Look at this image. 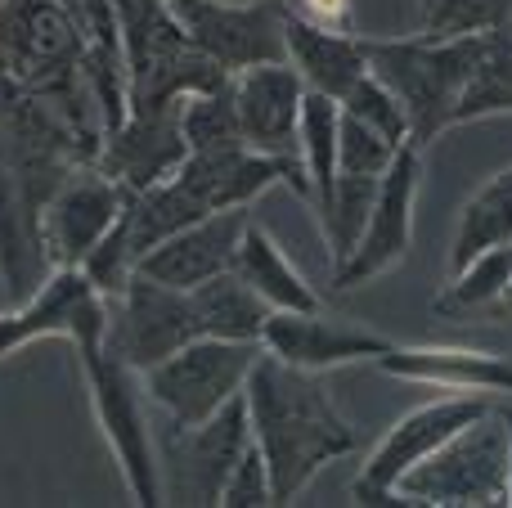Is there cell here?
Here are the masks:
<instances>
[{"instance_id":"16","label":"cell","mask_w":512,"mask_h":508,"mask_svg":"<svg viewBox=\"0 0 512 508\" xmlns=\"http://www.w3.org/2000/svg\"><path fill=\"white\" fill-rule=\"evenodd\" d=\"M185 158L189 144L185 131H180V104H167V108H131L99 140L95 167L108 171L126 194H140V189L176 176Z\"/></svg>"},{"instance_id":"11","label":"cell","mask_w":512,"mask_h":508,"mask_svg":"<svg viewBox=\"0 0 512 508\" xmlns=\"http://www.w3.org/2000/svg\"><path fill=\"white\" fill-rule=\"evenodd\" d=\"M189 45L216 63L225 77H239L261 63H283V18L288 0H252V5H221V0H171Z\"/></svg>"},{"instance_id":"29","label":"cell","mask_w":512,"mask_h":508,"mask_svg":"<svg viewBox=\"0 0 512 508\" xmlns=\"http://www.w3.org/2000/svg\"><path fill=\"white\" fill-rule=\"evenodd\" d=\"M180 131H185L189 153L239 149V144H243V126H239V108H234V90L230 86H216V90L185 95V99H180Z\"/></svg>"},{"instance_id":"28","label":"cell","mask_w":512,"mask_h":508,"mask_svg":"<svg viewBox=\"0 0 512 508\" xmlns=\"http://www.w3.org/2000/svg\"><path fill=\"white\" fill-rule=\"evenodd\" d=\"M337 117H342L337 99L306 90V108H301V171H306L315 216L328 207L337 185Z\"/></svg>"},{"instance_id":"35","label":"cell","mask_w":512,"mask_h":508,"mask_svg":"<svg viewBox=\"0 0 512 508\" xmlns=\"http://www.w3.org/2000/svg\"><path fill=\"white\" fill-rule=\"evenodd\" d=\"M274 504V486H270V468H265L256 441L243 450V459L234 464L230 482L221 486V508H265Z\"/></svg>"},{"instance_id":"12","label":"cell","mask_w":512,"mask_h":508,"mask_svg":"<svg viewBox=\"0 0 512 508\" xmlns=\"http://www.w3.org/2000/svg\"><path fill=\"white\" fill-rule=\"evenodd\" d=\"M252 446L248 401L234 396L221 414L198 428H171V446L162 459V491L167 504H221V486L234 464Z\"/></svg>"},{"instance_id":"2","label":"cell","mask_w":512,"mask_h":508,"mask_svg":"<svg viewBox=\"0 0 512 508\" xmlns=\"http://www.w3.org/2000/svg\"><path fill=\"white\" fill-rule=\"evenodd\" d=\"M477 36H360L364 63L369 72L400 99L409 117V144L427 149L432 140H441L445 131H454L459 117L463 86L472 77L477 63Z\"/></svg>"},{"instance_id":"30","label":"cell","mask_w":512,"mask_h":508,"mask_svg":"<svg viewBox=\"0 0 512 508\" xmlns=\"http://www.w3.org/2000/svg\"><path fill=\"white\" fill-rule=\"evenodd\" d=\"M378 180L382 176H342V171H337L333 198H328V207L315 216L333 266H342V261L351 257V248L360 243V230H364V221H369V207H373V198H378Z\"/></svg>"},{"instance_id":"25","label":"cell","mask_w":512,"mask_h":508,"mask_svg":"<svg viewBox=\"0 0 512 508\" xmlns=\"http://www.w3.org/2000/svg\"><path fill=\"white\" fill-rule=\"evenodd\" d=\"M207 207L194 198V189L180 176H167L158 185L131 194L126 203V221H131V248H135V266H140L144 252H153L158 243H167L171 234H180L185 225L203 221Z\"/></svg>"},{"instance_id":"33","label":"cell","mask_w":512,"mask_h":508,"mask_svg":"<svg viewBox=\"0 0 512 508\" xmlns=\"http://www.w3.org/2000/svg\"><path fill=\"white\" fill-rule=\"evenodd\" d=\"M396 153H400V144L391 135L373 131L369 122H360L351 113L337 117V171L342 176H387Z\"/></svg>"},{"instance_id":"4","label":"cell","mask_w":512,"mask_h":508,"mask_svg":"<svg viewBox=\"0 0 512 508\" xmlns=\"http://www.w3.org/2000/svg\"><path fill=\"white\" fill-rule=\"evenodd\" d=\"M81 360V378H86L90 392V410L95 423L104 432L108 450H113L117 468H122V482L131 491V500L140 508H158L167 504L162 491V459L153 446L149 432V414H144V383L135 369H126L117 356H108V347H90L77 351Z\"/></svg>"},{"instance_id":"24","label":"cell","mask_w":512,"mask_h":508,"mask_svg":"<svg viewBox=\"0 0 512 508\" xmlns=\"http://www.w3.org/2000/svg\"><path fill=\"white\" fill-rule=\"evenodd\" d=\"M189 302H194L203 338L261 342V329L270 320V306L243 284L239 270H225V275H212L207 284L189 288Z\"/></svg>"},{"instance_id":"19","label":"cell","mask_w":512,"mask_h":508,"mask_svg":"<svg viewBox=\"0 0 512 508\" xmlns=\"http://www.w3.org/2000/svg\"><path fill=\"white\" fill-rule=\"evenodd\" d=\"M194 198L207 207V212H225V207H252L256 198H265L274 185H292L301 198H310L306 176L292 171L288 162L265 158V153L248 149H221V153H189L176 171Z\"/></svg>"},{"instance_id":"14","label":"cell","mask_w":512,"mask_h":508,"mask_svg":"<svg viewBox=\"0 0 512 508\" xmlns=\"http://www.w3.org/2000/svg\"><path fill=\"white\" fill-rule=\"evenodd\" d=\"M261 351L306 374H333L346 365H378V356L391 351V338L364 324L333 320L324 311H270L261 329Z\"/></svg>"},{"instance_id":"18","label":"cell","mask_w":512,"mask_h":508,"mask_svg":"<svg viewBox=\"0 0 512 508\" xmlns=\"http://www.w3.org/2000/svg\"><path fill=\"white\" fill-rule=\"evenodd\" d=\"M252 221V207H225V212H207L203 221L185 225L180 234H171L167 243H158L153 252L140 257V275L158 279L167 288H189L207 284L212 275H225L234 270V257H239V239Z\"/></svg>"},{"instance_id":"27","label":"cell","mask_w":512,"mask_h":508,"mask_svg":"<svg viewBox=\"0 0 512 508\" xmlns=\"http://www.w3.org/2000/svg\"><path fill=\"white\" fill-rule=\"evenodd\" d=\"M504 113H512V23L495 27V32H481L477 63H472V77L463 86L454 126L486 122V117H504Z\"/></svg>"},{"instance_id":"26","label":"cell","mask_w":512,"mask_h":508,"mask_svg":"<svg viewBox=\"0 0 512 508\" xmlns=\"http://www.w3.org/2000/svg\"><path fill=\"white\" fill-rule=\"evenodd\" d=\"M504 239H512V167L495 171V176L459 207L454 239H450V270L468 266L477 252L495 248V243H504Z\"/></svg>"},{"instance_id":"20","label":"cell","mask_w":512,"mask_h":508,"mask_svg":"<svg viewBox=\"0 0 512 508\" xmlns=\"http://www.w3.org/2000/svg\"><path fill=\"white\" fill-rule=\"evenodd\" d=\"M283 59L306 81V90H319L328 99H342L369 68L364 45L351 27H319L292 9L283 18Z\"/></svg>"},{"instance_id":"23","label":"cell","mask_w":512,"mask_h":508,"mask_svg":"<svg viewBox=\"0 0 512 508\" xmlns=\"http://www.w3.org/2000/svg\"><path fill=\"white\" fill-rule=\"evenodd\" d=\"M512 288V239L477 252L468 266L450 270V284L436 293L432 315L441 320H486Z\"/></svg>"},{"instance_id":"38","label":"cell","mask_w":512,"mask_h":508,"mask_svg":"<svg viewBox=\"0 0 512 508\" xmlns=\"http://www.w3.org/2000/svg\"><path fill=\"white\" fill-rule=\"evenodd\" d=\"M499 414H504V423H508V441H512V405H499ZM508 504H512V482H508Z\"/></svg>"},{"instance_id":"3","label":"cell","mask_w":512,"mask_h":508,"mask_svg":"<svg viewBox=\"0 0 512 508\" xmlns=\"http://www.w3.org/2000/svg\"><path fill=\"white\" fill-rule=\"evenodd\" d=\"M512 482V441L499 405L454 432L441 450L423 459L414 473L400 477V495L409 504H436V508H486L508 504Z\"/></svg>"},{"instance_id":"1","label":"cell","mask_w":512,"mask_h":508,"mask_svg":"<svg viewBox=\"0 0 512 508\" xmlns=\"http://www.w3.org/2000/svg\"><path fill=\"white\" fill-rule=\"evenodd\" d=\"M252 441L270 468L274 504H292L328 464L355 455V428L342 419L324 378L261 351L243 383Z\"/></svg>"},{"instance_id":"7","label":"cell","mask_w":512,"mask_h":508,"mask_svg":"<svg viewBox=\"0 0 512 508\" xmlns=\"http://www.w3.org/2000/svg\"><path fill=\"white\" fill-rule=\"evenodd\" d=\"M86 27L63 0H0V77L27 90L68 86L86 59Z\"/></svg>"},{"instance_id":"40","label":"cell","mask_w":512,"mask_h":508,"mask_svg":"<svg viewBox=\"0 0 512 508\" xmlns=\"http://www.w3.org/2000/svg\"><path fill=\"white\" fill-rule=\"evenodd\" d=\"M221 5H252V0H221Z\"/></svg>"},{"instance_id":"17","label":"cell","mask_w":512,"mask_h":508,"mask_svg":"<svg viewBox=\"0 0 512 508\" xmlns=\"http://www.w3.org/2000/svg\"><path fill=\"white\" fill-rule=\"evenodd\" d=\"M378 369L400 383H423L441 392L495 396L512 401V356L508 351L481 347H450V342H391L387 356H378Z\"/></svg>"},{"instance_id":"34","label":"cell","mask_w":512,"mask_h":508,"mask_svg":"<svg viewBox=\"0 0 512 508\" xmlns=\"http://www.w3.org/2000/svg\"><path fill=\"white\" fill-rule=\"evenodd\" d=\"M337 104H342V113H351V117H360V122H369L373 131L391 135L396 144L409 140V117H405V108H400V99L391 95V90L382 86V81L373 77L369 68H364V77L355 81V86L346 90Z\"/></svg>"},{"instance_id":"8","label":"cell","mask_w":512,"mask_h":508,"mask_svg":"<svg viewBox=\"0 0 512 508\" xmlns=\"http://www.w3.org/2000/svg\"><path fill=\"white\" fill-rule=\"evenodd\" d=\"M423 153L418 144H400L396 162L387 176L378 180V198L369 207V221L360 230V243L342 266H333V293H351L373 279L391 275L414 248V216H418V194H423Z\"/></svg>"},{"instance_id":"32","label":"cell","mask_w":512,"mask_h":508,"mask_svg":"<svg viewBox=\"0 0 512 508\" xmlns=\"http://www.w3.org/2000/svg\"><path fill=\"white\" fill-rule=\"evenodd\" d=\"M77 270L95 284V293L104 297V302L122 297V288L135 279V248H131V221H126V212L117 216L113 230L86 252V261H81Z\"/></svg>"},{"instance_id":"39","label":"cell","mask_w":512,"mask_h":508,"mask_svg":"<svg viewBox=\"0 0 512 508\" xmlns=\"http://www.w3.org/2000/svg\"><path fill=\"white\" fill-rule=\"evenodd\" d=\"M0 167H5V131H0Z\"/></svg>"},{"instance_id":"10","label":"cell","mask_w":512,"mask_h":508,"mask_svg":"<svg viewBox=\"0 0 512 508\" xmlns=\"http://www.w3.org/2000/svg\"><path fill=\"white\" fill-rule=\"evenodd\" d=\"M41 338H63L77 351L104 347L108 302L77 266H54L36 293H27L14 311L0 315V360Z\"/></svg>"},{"instance_id":"31","label":"cell","mask_w":512,"mask_h":508,"mask_svg":"<svg viewBox=\"0 0 512 508\" xmlns=\"http://www.w3.org/2000/svg\"><path fill=\"white\" fill-rule=\"evenodd\" d=\"M512 23V0H418V32L423 36H477Z\"/></svg>"},{"instance_id":"15","label":"cell","mask_w":512,"mask_h":508,"mask_svg":"<svg viewBox=\"0 0 512 508\" xmlns=\"http://www.w3.org/2000/svg\"><path fill=\"white\" fill-rule=\"evenodd\" d=\"M234 108H239L243 144L265 158L288 162L301 171V108H306V81L292 72V63H261L230 81ZM306 176V171H301ZM310 189V185H306ZM310 203V198H306Z\"/></svg>"},{"instance_id":"9","label":"cell","mask_w":512,"mask_h":508,"mask_svg":"<svg viewBox=\"0 0 512 508\" xmlns=\"http://www.w3.org/2000/svg\"><path fill=\"white\" fill-rule=\"evenodd\" d=\"M203 338L198 329V315L189 293L167 288L158 279L140 275L122 288L117 302H108V356H117L126 369L135 374H149L153 365H162L167 356H176L185 342Z\"/></svg>"},{"instance_id":"21","label":"cell","mask_w":512,"mask_h":508,"mask_svg":"<svg viewBox=\"0 0 512 508\" xmlns=\"http://www.w3.org/2000/svg\"><path fill=\"white\" fill-rule=\"evenodd\" d=\"M54 270V257L41 234V203L23 189V180L0 167V275L18 297L36 293Z\"/></svg>"},{"instance_id":"13","label":"cell","mask_w":512,"mask_h":508,"mask_svg":"<svg viewBox=\"0 0 512 508\" xmlns=\"http://www.w3.org/2000/svg\"><path fill=\"white\" fill-rule=\"evenodd\" d=\"M131 194L95 162H77L41 203V234L54 266H81L86 252L113 230Z\"/></svg>"},{"instance_id":"37","label":"cell","mask_w":512,"mask_h":508,"mask_svg":"<svg viewBox=\"0 0 512 508\" xmlns=\"http://www.w3.org/2000/svg\"><path fill=\"white\" fill-rule=\"evenodd\" d=\"M486 320H512V288H508V297H504V302H499L495 311L486 315Z\"/></svg>"},{"instance_id":"6","label":"cell","mask_w":512,"mask_h":508,"mask_svg":"<svg viewBox=\"0 0 512 508\" xmlns=\"http://www.w3.org/2000/svg\"><path fill=\"white\" fill-rule=\"evenodd\" d=\"M495 410V396H468V392H450V396H436V401L418 405V410L400 414L382 441L369 450V459L360 464L351 482V504L360 508H382V504H405L409 500L400 495V477L414 473L432 450H441L454 432H463L468 423H477L481 414Z\"/></svg>"},{"instance_id":"5","label":"cell","mask_w":512,"mask_h":508,"mask_svg":"<svg viewBox=\"0 0 512 508\" xmlns=\"http://www.w3.org/2000/svg\"><path fill=\"white\" fill-rule=\"evenodd\" d=\"M261 342H230V338H194L140 374L149 405H158L171 428H198L212 414H221L234 396H243Z\"/></svg>"},{"instance_id":"22","label":"cell","mask_w":512,"mask_h":508,"mask_svg":"<svg viewBox=\"0 0 512 508\" xmlns=\"http://www.w3.org/2000/svg\"><path fill=\"white\" fill-rule=\"evenodd\" d=\"M234 270H239V279L252 288L256 297H261L265 306H270V311H324L319 293L306 284V275L288 261V252L279 248V239L256 221V212H252L248 230H243V239H239Z\"/></svg>"},{"instance_id":"36","label":"cell","mask_w":512,"mask_h":508,"mask_svg":"<svg viewBox=\"0 0 512 508\" xmlns=\"http://www.w3.org/2000/svg\"><path fill=\"white\" fill-rule=\"evenodd\" d=\"M288 9L319 27H351V0H288Z\"/></svg>"}]
</instances>
